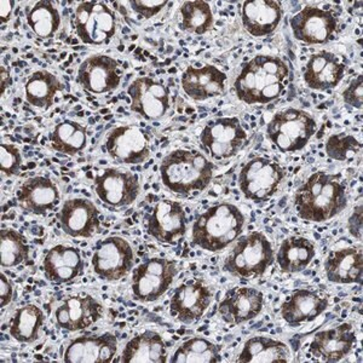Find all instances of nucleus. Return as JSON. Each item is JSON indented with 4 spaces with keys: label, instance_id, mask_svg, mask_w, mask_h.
I'll return each instance as SVG.
<instances>
[{
    "label": "nucleus",
    "instance_id": "nucleus-1",
    "mask_svg": "<svg viewBox=\"0 0 363 363\" xmlns=\"http://www.w3.org/2000/svg\"><path fill=\"white\" fill-rule=\"evenodd\" d=\"M349 203L347 186L340 174L318 171L311 174L296 191L294 207L308 222L323 223L340 215Z\"/></svg>",
    "mask_w": 363,
    "mask_h": 363
},
{
    "label": "nucleus",
    "instance_id": "nucleus-2",
    "mask_svg": "<svg viewBox=\"0 0 363 363\" xmlns=\"http://www.w3.org/2000/svg\"><path fill=\"white\" fill-rule=\"evenodd\" d=\"M287 63L277 56L257 55L245 63L234 82L235 94L246 104H268L285 91Z\"/></svg>",
    "mask_w": 363,
    "mask_h": 363
},
{
    "label": "nucleus",
    "instance_id": "nucleus-3",
    "mask_svg": "<svg viewBox=\"0 0 363 363\" xmlns=\"http://www.w3.org/2000/svg\"><path fill=\"white\" fill-rule=\"evenodd\" d=\"M215 166L195 149H176L167 154L160 164L164 186L178 195L203 191L210 186Z\"/></svg>",
    "mask_w": 363,
    "mask_h": 363
},
{
    "label": "nucleus",
    "instance_id": "nucleus-4",
    "mask_svg": "<svg viewBox=\"0 0 363 363\" xmlns=\"http://www.w3.org/2000/svg\"><path fill=\"white\" fill-rule=\"evenodd\" d=\"M244 213L230 203H220L198 216L191 228L193 244L205 251H223L244 231Z\"/></svg>",
    "mask_w": 363,
    "mask_h": 363
},
{
    "label": "nucleus",
    "instance_id": "nucleus-5",
    "mask_svg": "<svg viewBox=\"0 0 363 363\" xmlns=\"http://www.w3.org/2000/svg\"><path fill=\"white\" fill-rule=\"evenodd\" d=\"M275 253L268 238L260 231L240 236L224 260V272L244 279L263 277L274 264Z\"/></svg>",
    "mask_w": 363,
    "mask_h": 363
},
{
    "label": "nucleus",
    "instance_id": "nucleus-6",
    "mask_svg": "<svg viewBox=\"0 0 363 363\" xmlns=\"http://www.w3.org/2000/svg\"><path fill=\"white\" fill-rule=\"evenodd\" d=\"M316 130V120L310 113L287 108L277 112L269 121L267 137L282 153L294 154L306 148Z\"/></svg>",
    "mask_w": 363,
    "mask_h": 363
},
{
    "label": "nucleus",
    "instance_id": "nucleus-7",
    "mask_svg": "<svg viewBox=\"0 0 363 363\" xmlns=\"http://www.w3.org/2000/svg\"><path fill=\"white\" fill-rule=\"evenodd\" d=\"M285 177V169L277 162L258 157L242 166L238 184L245 198L253 203H264L277 194Z\"/></svg>",
    "mask_w": 363,
    "mask_h": 363
},
{
    "label": "nucleus",
    "instance_id": "nucleus-8",
    "mask_svg": "<svg viewBox=\"0 0 363 363\" xmlns=\"http://www.w3.org/2000/svg\"><path fill=\"white\" fill-rule=\"evenodd\" d=\"M73 25L86 45H107L116 34V16L104 1H82L75 9Z\"/></svg>",
    "mask_w": 363,
    "mask_h": 363
},
{
    "label": "nucleus",
    "instance_id": "nucleus-9",
    "mask_svg": "<svg viewBox=\"0 0 363 363\" xmlns=\"http://www.w3.org/2000/svg\"><path fill=\"white\" fill-rule=\"evenodd\" d=\"M177 275V263L174 260L153 257L145 260L133 270V297L143 303H153L169 291Z\"/></svg>",
    "mask_w": 363,
    "mask_h": 363
},
{
    "label": "nucleus",
    "instance_id": "nucleus-10",
    "mask_svg": "<svg viewBox=\"0 0 363 363\" xmlns=\"http://www.w3.org/2000/svg\"><path fill=\"white\" fill-rule=\"evenodd\" d=\"M92 269L102 280L116 282L128 277L135 265V252L128 240L109 236L101 241L91 259Z\"/></svg>",
    "mask_w": 363,
    "mask_h": 363
},
{
    "label": "nucleus",
    "instance_id": "nucleus-11",
    "mask_svg": "<svg viewBox=\"0 0 363 363\" xmlns=\"http://www.w3.org/2000/svg\"><path fill=\"white\" fill-rule=\"evenodd\" d=\"M247 140V133L238 118H218L208 121L200 135V140L215 160L235 157Z\"/></svg>",
    "mask_w": 363,
    "mask_h": 363
},
{
    "label": "nucleus",
    "instance_id": "nucleus-12",
    "mask_svg": "<svg viewBox=\"0 0 363 363\" xmlns=\"http://www.w3.org/2000/svg\"><path fill=\"white\" fill-rule=\"evenodd\" d=\"M213 292L201 279H189L174 289L169 301V314L184 325H191L203 318L211 303Z\"/></svg>",
    "mask_w": 363,
    "mask_h": 363
},
{
    "label": "nucleus",
    "instance_id": "nucleus-13",
    "mask_svg": "<svg viewBox=\"0 0 363 363\" xmlns=\"http://www.w3.org/2000/svg\"><path fill=\"white\" fill-rule=\"evenodd\" d=\"M128 95L131 99L130 109L145 120H159L171 107L169 87L150 77H140L130 84Z\"/></svg>",
    "mask_w": 363,
    "mask_h": 363
},
{
    "label": "nucleus",
    "instance_id": "nucleus-14",
    "mask_svg": "<svg viewBox=\"0 0 363 363\" xmlns=\"http://www.w3.org/2000/svg\"><path fill=\"white\" fill-rule=\"evenodd\" d=\"M95 191L108 206H130L140 195V177L128 169H106L95 177Z\"/></svg>",
    "mask_w": 363,
    "mask_h": 363
},
{
    "label": "nucleus",
    "instance_id": "nucleus-15",
    "mask_svg": "<svg viewBox=\"0 0 363 363\" xmlns=\"http://www.w3.org/2000/svg\"><path fill=\"white\" fill-rule=\"evenodd\" d=\"M291 28L299 42L321 45L335 35L338 29V17L330 10L308 5L291 18Z\"/></svg>",
    "mask_w": 363,
    "mask_h": 363
},
{
    "label": "nucleus",
    "instance_id": "nucleus-16",
    "mask_svg": "<svg viewBox=\"0 0 363 363\" xmlns=\"http://www.w3.org/2000/svg\"><path fill=\"white\" fill-rule=\"evenodd\" d=\"M106 149L120 164L138 165L150 157V138L142 128L133 125L118 126L108 133Z\"/></svg>",
    "mask_w": 363,
    "mask_h": 363
},
{
    "label": "nucleus",
    "instance_id": "nucleus-17",
    "mask_svg": "<svg viewBox=\"0 0 363 363\" xmlns=\"http://www.w3.org/2000/svg\"><path fill=\"white\" fill-rule=\"evenodd\" d=\"M104 316V306L90 294L65 298L55 310V322L60 328L79 332L95 325Z\"/></svg>",
    "mask_w": 363,
    "mask_h": 363
},
{
    "label": "nucleus",
    "instance_id": "nucleus-18",
    "mask_svg": "<svg viewBox=\"0 0 363 363\" xmlns=\"http://www.w3.org/2000/svg\"><path fill=\"white\" fill-rule=\"evenodd\" d=\"M147 233L162 244H174L186 233V215L181 203L164 199L147 217Z\"/></svg>",
    "mask_w": 363,
    "mask_h": 363
},
{
    "label": "nucleus",
    "instance_id": "nucleus-19",
    "mask_svg": "<svg viewBox=\"0 0 363 363\" xmlns=\"http://www.w3.org/2000/svg\"><path fill=\"white\" fill-rule=\"evenodd\" d=\"M264 308V294L253 287H234L219 301L218 314L230 326L256 318Z\"/></svg>",
    "mask_w": 363,
    "mask_h": 363
},
{
    "label": "nucleus",
    "instance_id": "nucleus-20",
    "mask_svg": "<svg viewBox=\"0 0 363 363\" xmlns=\"http://www.w3.org/2000/svg\"><path fill=\"white\" fill-rule=\"evenodd\" d=\"M77 79L80 86L91 94L112 92L121 83L119 63L107 55H94L80 65Z\"/></svg>",
    "mask_w": 363,
    "mask_h": 363
},
{
    "label": "nucleus",
    "instance_id": "nucleus-21",
    "mask_svg": "<svg viewBox=\"0 0 363 363\" xmlns=\"http://www.w3.org/2000/svg\"><path fill=\"white\" fill-rule=\"evenodd\" d=\"M62 230L72 238H92L99 230V211L85 198L68 199L58 212Z\"/></svg>",
    "mask_w": 363,
    "mask_h": 363
},
{
    "label": "nucleus",
    "instance_id": "nucleus-22",
    "mask_svg": "<svg viewBox=\"0 0 363 363\" xmlns=\"http://www.w3.org/2000/svg\"><path fill=\"white\" fill-rule=\"evenodd\" d=\"M118 352L116 335H83L68 344L63 361L67 363H111Z\"/></svg>",
    "mask_w": 363,
    "mask_h": 363
},
{
    "label": "nucleus",
    "instance_id": "nucleus-23",
    "mask_svg": "<svg viewBox=\"0 0 363 363\" xmlns=\"http://www.w3.org/2000/svg\"><path fill=\"white\" fill-rule=\"evenodd\" d=\"M356 342L355 328L345 322L335 328L318 332L310 342L309 351L325 362H340L350 354Z\"/></svg>",
    "mask_w": 363,
    "mask_h": 363
},
{
    "label": "nucleus",
    "instance_id": "nucleus-24",
    "mask_svg": "<svg viewBox=\"0 0 363 363\" xmlns=\"http://www.w3.org/2000/svg\"><path fill=\"white\" fill-rule=\"evenodd\" d=\"M227 80V74L212 65L189 66L182 74L181 85L189 99L206 101L223 95Z\"/></svg>",
    "mask_w": 363,
    "mask_h": 363
},
{
    "label": "nucleus",
    "instance_id": "nucleus-25",
    "mask_svg": "<svg viewBox=\"0 0 363 363\" xmlns=\"http://www.w3.org/2000/svg\"><path fill=\"white\" fill-rule=\"evenodd\" d=\"M347 66L337 55L322 50L311 55L304 69V82L311 90H332L340 84Z\"/></svg>",
    "mask_w": 363,
    "mask_h": 363
},
{
    "label": "nucleus",
    "instance_id": "nucleus-26",
    "mask_svg": "<svg viewBox=\"0 0 363 363\" xmlns=\"http://www.w3.org/2000/svg\"><path fill=\"white\" fill-rule=\"evenodd\" d=\"M328 298L313 289H297L281 304V316L289 326L313 322L326 311Z\"/></svg>",
    "mask_w": 363,
    "mask_h": 363
},
{
    "label": "nucleus",
    "instance_id": "nucleus-27",
    "mask_svg": "<svg viewBox=\"0 0 363 363\" xmlns=\"http://www.w3.org/2000/svg\"><path fill=\"white\" fill-rule=\"evenodd\" d=\"M85 262L78 248L68 245H56L50 248L43 262L46 279L56 284H68L83 275Z\"/></svg>",
    "mask_w": 363,
    "mask_h": 363
},
{
    "label": "nucleus",
    "instance_id": "nucleus-28",
    "mask_svg": "<svg viewBox=\"0 0 363 363\" xmlns=\"http://www.w3.org/2000/svg\"><path fill=\"white\" fill-rule=\"evenodd\" d=\"M60 190L50 178L37 176L27 179L17 191V201L23 210L46 216L60 203Z\"/></svg>",
    "mask_w": 363,
    "mask_h": 363
},
{
    "label": "nucleus",
    "instance_id": "nucleus-29",
    "mask_svg": "<svg viewBox=\"0 0 363 363\" xmlns=\"http://www.w3.org/2000/svg\"><path fill=\"white\" fill-rule=\"evenodd\" d=\"M282 15V5L275 0H253L241 5L242 26L255 38L272 34L280 25Z\"/></svg>",
    "mask_w": 363,
    "mask_h": 363
},
{
    "label": "nucleus",
    "instance_id": "nucleus-30",
    "mask_svg": "<svg viewBox=\"0 0 363 363\" xmlns=\"http://www.w3.org/2000/svg\"><path fill=\"white\" fill-rule=\"evenodd\" d=\"M323 267L327 279L333 284H362L363 258L361 247L351 246L330 252Z\"/></svg>",
    "mask_w": 363,
    "mask_h": 363
},
{
    "label": "nucleus",
    "instance_id": "nucleus-31",
    "mask_svg": "<svg viewBox=\"0 0 363 363\" xmlns=\"http://www.w3.org/2000/svg\"><path fill=\"white\" fill-rule=\"evenodd\" d=\"M123 363H166L169 352L164 339L155 330H145L130 339L121 352Z\"/></svg>",
    "mask_w": 363,
    "mask_h": 363
},
{
    "label": "nucleus",
    "instance_id": "nucleus-32",
    "mask_svg": "<svg viewBox=\"0 0 363 363\" xmlns=\"http://www.w3.org/2000/svg\"><path fill=\"white\" fill-rule=\"evenodd\" d=\"M289 359L291 351L285 342L269 337H253L245 342L235 362L287 363Z\"/></svg>",
    "mask_w": 363,
    "mask_h": 363
},
{
    "label": "nucleus",
    "instance_id": "nucleus-33",
    "mask_svg": "<svg viewBox=\"0 0 363 363\" xmlns=\"http://www.w3.org/2000/svg\"><path fill=\"white\" fill-rule=\"evenodd\" d=\"M316 256L315 245L304 236H289L277 251V262L281 272L296 274L308 268Z\"/></svg>",
    "mask_w": 363,
    "mask_h": 363
},
{
    "label": "nucleus",
    "instance_id": "nucleus-34",
    "mask_svg": "<svg viewBox=\"0 0 363 363\" xmlns=\"http://www.w3.org/2000/svg\"><path fill=\"white\" fill-rule=\"evenodd\" d=\"M45 318L39 306L27 304L13 313L9 322V333L18 342H34L40 337Z\"/></svg>",
    "mask_w": 363,
    "mask_h": 363
},
{
    "label": "nucleus",
    "instance_id": "nucleus-35",
    "mask_svg": "<svg viewBox=\"0 0 363 363\" xmlns=\"http://www.w3.org/2000/svg\"><path fill=\"white\" fill-rule=\"evenodd\" d=\"M63 89L65 85L56 75L48 70H37L26 83V101L33 107L49 109L54 106L56 95Z\"/></svg>",
    "mask_w": 363,
    "mask_h": 363
},
{
    "label": "nucleus",
    "instance_id": "nucleus-36",
    "mask_svg": "<svg viewBox=\"0 0 363 363\" xmlns=\"http://www.w3.org/2000/svg\"><path fill=\"white\" fill-rule=\"evenodd\" d=\"M50 142L58 153L73 157L86 148L87 128L74 120H65L55 126Z\"/></svg>",
    "mask_w": 363,
    "mask_h": 363
},
{
    "label": "nucleus",
    "instance_id": "nucleus-37",
    "mask_svg": "<svg viewBox=\"0 0 363 363\" xmlns=\"http://www.w3.org/2000/svg\"><path fill=\"white\" fill-rule=\"evenodd\" d=\"M171 363L222 362V347L201 337L182 342L169 359Z\"/></svg>",
    "mask_w": 363,
    "mask_h": 363
},
{
    "label": "nucleus",
    "instance_id": "nucleus-38",
    "mask_svg": "<svg viewBox=\"0 0 363 363\" xmlns=\"http://www.w3.org/2000/svg\"><path fill=\"white\" fill-rule=\"evenodd\" d=\"M26 20L32 32L43 39L54 37L61 27L60 11L49 0H40L26 8Z\"/></svg>",
    "mask_w": 363,
    "mask_h": 363
},
{
    "label": "nucleus",
    "instance_id": "nucleus-39",
    "mask_svg": "<svg viewBox=\"0 0 363 363\" xmlns=\"http://www.w3.org/2000/svg\"><path fill=\"white\" fill-rule=\"evenodd\" d=\"M179 13V28L188 33L203 35L213 27V13L207 1H186L182 5Z\"/></svg>",
    "mask_w": 363,
    "mask_h": 363
},
{
    "label": "nucleus",
    "instance_id": "nucleus-40",
    "mask_svg": "<svg viewBox=\"0 0 363 363\" xmlns=\"http://www.w3.org/2000/svg\"><path fill=\"white\" fill-rule=\"evenodd\" d=\"M1 268H15L29 258V247L23 235L18 231L4 228L0 231Z\"/></svg>",
    "mask_w": 363,
    "mask_h": 363
},
{
    "label": "nucleus",
    "instance_id": "nucleus-41",
    "mask_svg": "<svg viewBox=\"0 0 363 363\" xmlns=\"http://www.w3.org/2000/svg\"><path fill=\"white\" fill-rule=\"evenodd\" d=\"M325 150L333 160L351 161L362 152V143L352 135L337 133L327 140Z\"/></svg>",
    "mask_w": 363,
    "mask_h": 363
},
{
    "label": "nucleus",
    "instance_id": "nucleus-42",
    "mask_svg": "<svg viewBox=\"0 0 363 363\" xmlns=\"http://www.w3.org/2000/svg\"><path fill=\"white\" fill-rule=\"evenodd\" d=\"M22 157L20 149L10 143L0 145V169L6 177L18 176L21 172Z\"/></svg>",
    "mask_w": 363,
    "mask_h": 363
},
{
    "label": "nucleus",
    "instance_id": "nucleus-43",
    "mask_svg": "<svg viewBox=\"0 0 363 363\" xmlns=\"http://www.w3.org/2000/svg\"><path fill=\"white\" fill-rule=\"evenodd\" d=\"M133 13H136L140 17L149 20L152 17L157 16L169 1L166 0H133L128 1Z\"/></svg>",
    "mask_w": 363,
    "mask_h": 363
},
{
    "label": "nucleus",
    "instance_id": "nucleus-44",
    "mask_svg": "<svg viewBox=\"0 0 363 363\" xmlns=\"http://www.w3.org/2000/svg\"><path fill=\"white\" fill-rule=\"evenodd\" d=\"M342 99L344 102L355 108V109H362L363 107V77L359 74L351 80L350 84L347 85V89L342 92Z\"/></svg>",
    "mask_w": 363,
    "mask_h": 363
},
{
    "label": "nucleus",
    "instance_id": "nucleus-45",
    "mask_svg": "<svg viewBox=\"0 0 363 363\" xmlns=\"http://www.w3.org/2000/svg\"><path fill=\"white\" fill-rule=\"evenodd\" d=\"M13 294H15V291H13V282L9 280L4 272H1V275H0V306L1 308L11 304Z\"/></svg>",
    "mask_w": 363,
    "mask_h": 363
},
{
    "label": "nucleus",
    "instance_id": "nucleus-46",
    "mask_svg": "<svg viewBox=\"0 0 363 363\" xmlns=\"http://www.w3.org/2000/svg\"><path fill=\"white\" fill-rule=\"evenodd\" d=\"M347 228L351 235L356 239H362V203H359V206L355 207L347 222Z\"/></svg>",
    "mask_w": 363,
    "mask_h": 363
},
{
    "label": "nucleus",
    "instance_id": "nucleus-47",
    "mask_svg": "<svg viewBox=\"0 0 363 363\" xmlns=\"http://www.w3.org/2000/svg\"><path fill=\"white\" fill-rule=\"evenodd\" d=\"M15 1L13 0H1L0 1V21L4 25L8 23L13 15Z\"/></svg>",
    "mask_w": 363,
    "mask_h": 363
}]
</instances>
